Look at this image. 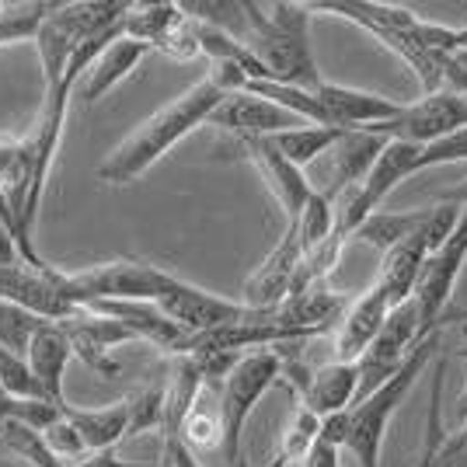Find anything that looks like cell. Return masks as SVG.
<instances>
[{"instance_id": "obj_1", "label": "cell", "mask_w": 467, "mask_h": 467, "mask_svg": "<svg viewBox=\"0 0 467 467\" xmlns=\"http://www.w3.org/2000/svg\"><path fill=\"white\" fill-rule=\"evenodd\" d=\"M220 101H223V91L210 78H202L189 91L171 98L164 109H157L147 122H140L137 130L98 164V178L105 185H130V182H137L171 147H178L199 126H206V119H210V112Z\"/></svg>"}, {"instance_id": "obj_2", "label": "cell", "mask_w": 467, "mask_h": 467, "mask_svg": "<svg viewBox=\"0 0 467 467\" xmlns=\"http://www.w3.org/2000/svg\"><path fill=\"white\" fill-rule=\"evenodd\" d=\"M241 42L252 57L265 67V78L293 88L321 84V70L311 49V7L275 0V4H252L244 0V32Z\"/></svg>"}, {"instance_id": "obj_3", "label": "cell", "mask_w": 467, "mask_h": 467, "mask_svg": "<svg viewBox=\"0 0 467 467\" xmlns=\"http://www.w3.org/2000/svg\"><path fill=\"white\" fill-rule=\"evenodd\" d=\"M440 342H443V335L429 331L426 338H419V346L409 352L401 370L346 409V447L342 450H349L359 467H380V450H384L390 419L398 415L401 401L419 384V377L429 370V363L440 356Z\"/></svg>"}, {"instance_id": "obj_4", "label": "cell", "mask_w": 467, "mask_h": 467, "mask_svg": "<svg viewBox=\"0 0 467 467\" xmlns=\"http://www.w3.org/2000/svg\"><path fill=\"white\" fill-rule=\"evenodd\" d=\"M283 377V359L275 349L244 352L234 370L220 380V422H223V461L231 467L244 464V426L258 409V401L279 384Z\"/></svg>"}, {"instance_id": "obj_5", "label": "cell", "mask_w": 467, "mask_h": 467, "mask_svg": "<svg viewBox=\"0 0 467 467\" xmlns=\"http://www.w3.org/2000/svg\"><path fill=\"white\" fill-rule=\"evenodd\" d=\"M168 275H171L168 269L140 258H112L78 273H59V283L70 304L88 307L98 300H157Z\"/></svg>"}, {"instance_id": "obj_6", "label": "cell", "mask_w": 467, "mask_h": 467, "mask_svg": "<svg viewBox=\"0 0 467 467\" xmlns=\"http://www.w3.org/2000/svg\"><path fill=\"white\" fill-rule=\"evenodd\" d=\"M453 220H457V206L440 202V206L429 210L426 220H422L401 244H394V248L384 254L380 273H377V283H373V286L388 296L390 307H398V304L411 300L415 283H419V275H422V265L429 262V254L447 241V234L453 231Z\"/></svg>"}, {"instance_id": "obj_7", "label": "cell", "mask_w": 467, "mask_h": 467, "mask_svg": "<svg viewBox=\"0 0 467 467\" xmlns=\"http://www.w3.org/2000/svg\"><path fill=\"white\" fill-rule=\"evenodd\" d=\"M457 210L461 213L453 220V231L447 234V241L436 252L429 254V262L422 265V275L415 283V293H411L422 335L443 328L450 300H453V290H457V279H461L467 265V202H461Z\"/></svg>"}, {"instance_id": "obj_8", "label": "cell", "mask_w": 467, "mask_h": 467, "mask_svg": "<svg viewBox=\"0 0 467 467\" xmlns=\"http://www.w3.org/2000/svg\"><path fill=\"white\" fill-rule=\"evenodd\" d=\"M388 147V140L370 133V130H346L342 137L331 143L325 154L314 161L304 171L311 192H321L325 199L356 189L367 171L373 168V161L380 157V150Z\"/></svg>"}, {"instance_id": "obj_9", "label": "cell", "mask_w": 467, "mask_h": 467, "mask_svg": "<svg viewBox=\"0 0 467 467\" xmlns=\"http://www.w3.org/2000/svg\"><path fill=\"white\" fill-rule=\"evenodd\" d=\"M461 126H467V98L457 91H436V95H422L411 105H401L398 116L380 122V126H370V133L384 140L415 143V147H429L436 140L450 137Z\"/></svg>"}, {"instance_id": "obj_10", "label": "cell", "mask_w": 467, "mask_h": 467, "mask_svg": "<svg viewBox=\"0 0 467 467\" xmlns=\"http://www.w3.org/2000/svg\"><path fill=\"white\" fill-rule=\"evenodd\" d=\"M422 325H419V311H415V300H405L398 307H390L384 328L377 331V338L370 342V349L359 356V398H367L370 390H377L384 380H390L394 373L401 370V363L409 359V352L419 346Z\"/></svg>"}, {"instance_id": "obj_11", "label": "cell", "mask_w": 467, "mask_h": 467, "mask_svg": "<svg viewBox=\"0 0 467 467\" xmlns=\"http://www.w3.org/2000/svg\"><path fill=\"white\" fill-rule=\"evenodd\" d=\"M154 304L161 307L164 317H171L178 328L185 331V335H192V338L210 335V331H216V328H227V325H237V321L248 314L244 304L199 290L192 283L178 279L175 273L168 275V283H164V290L157 293Z\"/></svg>"}, {"instance_id": "obj_12", "label": "cell", "mask_w": 467, "mask_h": 467, "mask_svg": "<svg viewBox=\"0 0 467 467\" xmlns=\"http://www.w3.org/2000/svg\"><path fill=\"white\" fill-rule=\"evenodd\" d=\"M279 352V349H275ZM283 373L290 380V388L296 390V401L307 411H314L317 419L346 411L359 394V367L356 363H325V367H304V363H290L283 352Z\"/></svg>"}, {"instance_id": "obj_13", "label": "cell", "mask_w": 467, "mask_h": 467, "mask_svg": "<svg viewBox=\"0 0 467 467\" xmlns=\"http://www.w3.org/2000/svg\"><path fill=\"white\" fill-rule=\"evenodd\" d=\"M0 304H15L42 321H67L80 307L67 300L59 269H32V265H0Z\"/></svg>"}, {"instance_id": "obj_14", "label": "cell", "mask_w": 467, "mask_h": 467, "mask_svg": "<svg viewBox=\"0 0 467 467\" xmlns=\"http://www.w3.org/2000/svg\"><path fill=\"white\" fill-rule=\"evenodd\" d=\"M300 262H304V248H300L293 227H286V234L279 237V244H275L273 252L262 258V265L244 279V290H241V300H237V304H244L248 311H275V307L293 293Z\"/></svg>"}, {"instance_id": "obj_15", "label": "cell", "mask_w": 467, "mask_h": 467, "mask_svg": "<svg viewBox=\"0 0 467 467\" xmlns=\"http://www.w3.org/2000/svg\"><path fill=\"white\" fill-rule=\"evenodd\" d=\"M88 311L116 321L137 342H147L168 356H185L192 346V335H185L171 317H164L154 300H98V304H88Z\"/></svg>"}, {"instance_id": "obj_16", "label": "cell", "mask_w": 467, "mask_h": 467, "mask_svg": "<svg viewBox=\"0 0 467 467\" xmlns=\"http://www.w3.org/2000/svg\"><path fill=\"white\" fill-rule=\"evenodd\" d=\"M206 126L223 130L234 140H269L275 133L293 130V126H304V122L290 112H283L273 101H265V98L237 91V95H223V101L206 119Z\"/></svg>"}, {"instance_id": "obj_17", "label": "cell", "mask_w": 467, "mask_h": 467, "mask_svg": "<svg viewBox=\"0 0 467 467\" xmlns=\"http://www.w3.org/2000/svg\"><path fill=\"white\" fill-rule=\"evenodd\" d=\"M63 335L70 338V349H74V359H80L88 370H95L98 377H116L119 363L112 359V352L126 342H137L130 331L101 317V314L80 307L78 314H70L67 321H57Z\"/></svg>"}, {"instance_id": "obj_18", "label": "cell", "mask_w": 467, "mask_h": 467, "mask_svg": "<svg viewBox=\"0 0 467 467\" xmlns=\"http://www.w3.org/2000/svg\"><path fill=\"white\" fill-rule=\"evenodd\" d=\"M325 116V126L331 130H370L380 126L388 119L398 116V101H390L384 95H373V91H359V88H342V84H331L321 80L307 88Z\"/></svg>"}, {"instance_id": "obj_19", "label": "cell", "mask_w": 467, "mask_h": 467, "mask_svg": "<svg viewBox=\"0 0 467 467\" xmlns=\"http://www.w3.org/2000/svg\"><path fill=\"white\" fill-rule=\"evenodd\" d=\"M390 314L388 296L370 286L367 293H359L356 300H349L346 314L335 325V349L331 359L335 363H359V356L370 349V342L377 338V331L384 328Z\"/></svg>"}, {"instance_id": "obj_20", "label": "cell", "mask_w": 467, "mask_h": 467, "mask_svg": "<svg viewBox=\"0 0 467 467\" xmlns=\"http://www.w3.org/2000/svg\"><path fill=\"white\" fill-rule=\"evenodd\" d=\"M237 143H241L244 157L254 164V171L262 175V182L269 185V192L275 195V202L283 206L286 220L293 223V220L300 216V210L307 206V199H311V185H307L304 171L293 168L283 154H275V147L269 140H237Z\"/></svg>"}, {"instance_id": "obj_21", "label": "cell", "mask_w": 467, "mask_h": 467, "mask_svg": "<svg viewBox=\"0 0 467 467\" xmlns=\"http://www.w3.org/2000/svg\"><path fill=\"white\" fill-rule=\"evenodd\" d=\"M25 363L32 377L39 380L42 394L57 405L59 411L67 409V390H63V380H67V367L74 363V349H70V338L63 335L57 321H46L39 325V331L32 335L28 342V352H25Z\"/></svg>"}, {"instance_id": "obj_22", "label": "cell", "mask_w": 467, "mask_h": 467, "mask_svg": "<svg viewBox=\"0 0 467 467\" xmlns=\"http://www.w3.org/2000/svg\"><path fill=\"white\" fill-rule=\"evenodd\" d=\"M147 57H150L147 46H140V42L119 36V39L109 42V46L95 57V63L84 70V78H80L74 95H78L84 105H95V101H101L116 84H122V80L130 78Z\"/></svg>"}, {"instance_id": "obj_23", "label": "cell", "mask_w": 467, "mask_h": 467, "mask_svg": "<svg viewBox=\"0 0 467 467\" xmlns=\"http://www.w3.org/2000/svg\"><path fill=\"white\" fill-rule=\"evenodd\" d=\"M63 415L80 432L88 453L116 450V443H122L126 432H130V405H126V398L116 401V405H105V409H74V405H67Z\"/></svg>"}, {"instance_id": "obj_24", "label": "cell", "mask_w": 467, "mask_h": 467, "mask_svg": "<svg viewBox=\"0 0 467 467\" xmlns=\"http://www.w3.org/2000/svg\"><path fill=\"white\" fill-rule=\"evenodd\" d=\"M182 21H185L182 4H168V0H157V4H130L126 18H122V36L140 42V46H147L150 53H157V46L168 39Z\"/></svg>"}, {"instance_id": "obj_25", "label": "cell", "mask_w": 467, "mask_h": 467, "mask_svg": "<svg viewBox=\"0 0 467 467\" xmlns=\"http://www.w3.org/2000/svg\"><path fill=\"white\" fill-rule=\"evenodd\" d=\"M185 447L199 453V450H216L223 443V422H220V388L202 384V390L195 394L192 409L185 411L182 426L175 432Z\"/></svg>"}, {"instance_id": "obj_26", "label": "cell", "mask_w": 467, "mask_h": 467, "mask_svg": "<svg viewBox=\"0 0 467 467\" xmlns=\"http://www.w3.org/2000/svg\"><path fill=\"white\" fill-rule=\"evenodd\" d=\"M346 130H331V126H293L286 133H275L269 137V143L275 147V154H283L290 161L293 168H300V171H307L317 157L328 150L335 140L342 137Z\"/></svg>"}, {"instance_id": "obj_27", "label": "cell", "mask_w": 467, "mask_h": 467, "mask_svg": "<svg viewBox=\"0 0 467 467\" xmlns=\"http://www.w3.org/2000/svg\"><path fill=\"white\" fill-rule=\"evenodd\" d=\"M0 450L32 467H63L53 457V450L46 447L42 429L18 422V419H0Z\"/></svg>"}, {"instance_id": "obj_28", "label": "cell", "mask_w": 467, "mask_h": 467, "mask_svg": "<svg viewBox=\"0 0 467 467\" xmlns=\"http://www.w3.org/2000/svg\"><path fill=\"white\" fill-rule=\"evenodd\" d=\"M429 210H405V213H373L359 231L352 237H359L363 244L377 248L380 254H388L394 244H401L422 220H426Z\"/></svg>"}, {"instance_id": "obj_29", "label": "cell", "mask_w": 467, "mask_h": 467, "mask_svg": "<svg viewBox=\"0 0 467 467\" xmlns=\"http://www.w3.org/2000/svg\"><path fill=\"white\" fill-rule=\"evenodd\" d=\"M317 432H321V419L296 401V409H293L290 422H286V432H283L279 450H275V457L269 461V467L300 464V461L307 457V450L317 443Z\"/></svg>"}, {"instance_id": "obj_30", "label": "cell", "mask_w": 467, "mask_h": 467, "mask_svg": "<svg viewBox=\"0 0 467 467\" xmlns=\"http://www.w3.org/2000/svg\"><path fill=\"white\" fill-rule=\"evenodd\" d=\"M290 227L296 234L304 254L317 252L325 241H331V234H335V206H331V199H325L321 192H311L307 206L300 210V216L293 220Z\"/></svg>"}, {"instance_id": "obj_31", "label": "cell", "mask_w": 467, "mask_h": 467, "mask_svg": "<svg viewBox=\"0 0 467 467\" xmlns=\"http://www.w3.org/2000/svg\"><path fill=\"white\" fill-rule=\"evenodd\" d=\"M126 405H130V432H126V440L130 436H140V432H150L164 426V380H154V384H143L140 390H133L130 398H126Z\"/></svg>"}, {"instance_id": "obj_32", "label": "cell", "mask_w": 467, "mask_h": 467, "mask_svg": "<svg viewBox=\"0 0 467 467\" xmlns=\"http://www.w3.org/2000/svg\"><path fill=\"white\" fill-rule=\"evenodd\" d=\"M39 325H46V321L36 314L21 311L15 304H0V349L11 352V356H25Z\"/></svg>"}, {"instance_id": "obj_33", "label": "cell", "mask_w": 467, "mask_h": 467, "mask_svg": "<svg viewBox=\"0 0 467 467\" xmlns=\"http://www.w3.org/2000/svg\"><path fill=\"white\" fill-rule=\"evenodd\" d=\"M0 390L7 398H15V401H49L42 394L39 380L28 370L25 356H11V352L4 349H0Z\"/></svg>"}, {"instance_id": "obj_34", "label": "cell", "mask_w": 467, "mask_h": 467, "mask_svg": "<svg viewBox=\"0 0 467 467\" xmlns=\"http://www.w3.org/2000/svg\"><path fill=\"white\" fill-rule=\"evenodd\" d=\"M42 440H46V447L53 450V457H57L59 464H74L80 457H88L80 432L70 426V419H67L63 411H59L57 422H49V426L42 429Z\"/></svg>"}, {"instance_id": "obj_35", "label": "cell", "mask_w": 467, "mask_h": 467, "mask_svg": "<svg viewBox=\"0 0 467 467\" xmlns=\"http://www.w3.org/2000/svg\"><path fill=\"white\" fill-rule=\"evenodd\" d=\"M457 161H467V126H461V130H453L450 137L422 147V150H419V164H415V171L443 168V164H457Z\"/></svg>"}, {"instance_id": "obj_36", "label": "cell", "mask_w": 467, "mask_h": 467, "mask_svg": "<svg viewBox=\"0 0 467 467\" xmlns=\"http://www.w3.org/2000/svg\"><path fill=\"white\" fill-rule=\"evenodd\" d=\"M157 53H164L168 59H178V63H189V59L202 57L199 53V39H195V25L192 18H185L178 25L175 32L168 36V39L157 46Z\"/></svg>"}, {"instance_id": "obj_37", "label": "cell", "mask_w": 467, "mask_h": 467, "mask_svg": "<svg viewBox=\"0 0 467 467\" xmlns=\"http://www.w3.org/2000/svg\"><path fill=\"white\" fill-rule=\"evenodd\" d=\"M432 467H467V419L447 429L443 443L432 457Z\"/></svg>"}, {"instance_id": "obj_38", "label": "cell", "mask_w": 467, "mask_h": 467, "mask_svg": "<svg viewBox=\"0 0 467 467\" xmlns=\"http://www.w3.org/2000/svg\"><path fill=\"white\" fill-rule=\"evenodd\" d=\"M443 91H457L467 98V49H453L443 59Z\"/></svg>"}, {"instance_id": "obj_39", "label": "cell", "mask_w": 467, "mask_h": 467, "mask_svg": "<svg viewBox=\"0 0 467 467\" xmlns=\"http://www.w3.org/2000/svg\"><path fill=\"white\" fill-rule=\"evenodd\" d=\"M161 453L168 457V464L171 467H202L199 464V457H195L192 450L185 447L178 436H161Z\"/></svg>"}, {"instance_id": "obj_40", "label": "cell", "mask_w": 467, "mask_h": 467, "mask_svg": "<svg viewBox=\"0 0 467 467\" xmlns=\"http://www.w3.org/2000/svg\"><path fill=\"white\" fill-rule=\"evenodd\" d=\"M63 467H157V464L122 461V457H116V450H101V453H88V457H80V461H74V464H63Z\"/></svg>"}, {"instance_id": "obj_41", "label": "cell", "mask_w": 467, "mask_h": 467, "mask_svg": "<svg viewBox=\"0 0 467 467\" xmlns=\"http://www.w3.org/2000/svg\"><path fill=\"white\" fill-rule=\"evenodd\" d=\"M338 453H342V450H335V447H328V443H321V440H317V443L307 450V457L300 461V467H342L338 464Z\"/></svg>"}, {"instance_id": "obj_42", "label": "cell", "mask_w": 467, "mask_h": 467, "mask_svg": "<svg viewBox=\"0 0 467 467\" xmlns=\"http://www.w3.org/2000/svg\"><path fill=\"white\" fill-rule=\"evenodd\" d=\"M21 254H18V244H15V237L11 231L0 223V265H18Z\"/></svg>"}, {"instance_id": "obj_43", "label": "cell", "mask_w": 467, "mask_h": 467, "mask_svg": "<svg viewBox=\"0 0 467 467\" xmlns=\"http://www.w3.org/2000/svg\"><path fill=\"white\" fill-rule=\"evenodd\" d=\"M453 49H467V25L453 28Z\"/></svg>"}, {"instance_id": "obj_44", "label": "cell", "mask_w": 467, "mask_h": 467, "mask_svg": "<svg viewBox=\"0 0 467 467\" xmlns=\"http://www.w3.org/2000/svg\"><path fill=\"white\" fill-rule=\"evenodd\" d=\"M11 409H15V398H7V394L0 390V419H7V415H11Z\"/></svg>"}, {"instance_id": "obj_45", "label": "cell", "mask_w": 467, "mask_h": 467, "mask_svg": "<svg viewBox=\"0 0 467 467\" xmlns=\"http://www.w3.org/2000/svg\"><path fill=\"white\" fill-rule=\"evenodd\" d=\"M464 338H467V321H464ZM464 356H467V349H464ZM467 419V390H464V398H461V419L457 422H464Z\"/></svg>"}, {"instance_id": "obj_46", "label": "cell", "mask_w": 467, "mask_h": 467, "mask_svg": "<svg viewBox=\"0 0 467 467\" xmlns=\"http://www.w3.org/2000/svg\"><path fill=\"white\" fill-rule=\"evenodd\" d=\"M464 321H467V314H464Z\"/></svg>"}]
</instances>
